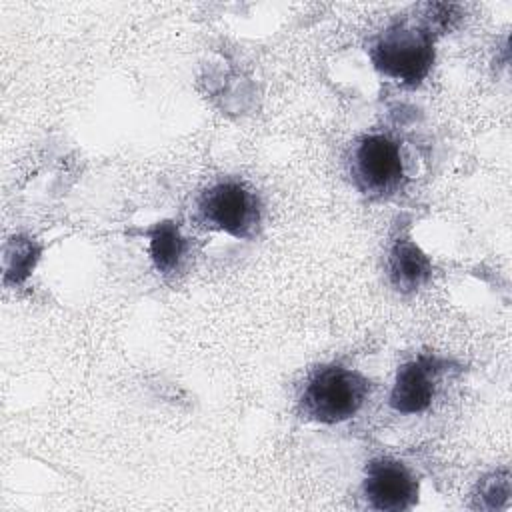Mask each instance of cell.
<instances>
[{"instance_id":"cell-1","label":"cell","mask_w":512,"mask_h":512,"mask_svg":"<svg viewBox=\"0 0 512 512\" xmlns=\"http://www.w3.org/2000/svg\"><path fill=\"white\" fill-rule=\"evenodd\" d=\"M370 394V382L358 370L324 364L310 372L298 396L302 418L318 424H340L356 416Z\"/></svg>"},{"instance_id":"cell-2","label":"cell","mask_w":512,"mask_h":512,"mask_svg":"<svg viewBox=\"0 0 512 512\" xmlns=\"http://www.w3.org/2000/svg\"><path fill=\"white\" fill-rule=\"evenodd\" d=\"M372 66L406 86L420 84L434 64V32L428 26L394 22L368 48Z\"/></svg>"},{"instance_id":"cell-3","label":"cell","mask_w":512,"mask_h":512,"mask_svg":"<svg viewBox=\"0 0 512 512\" xmlns=\"http://www.w3.org/2000/svg\"><path fill=\"white\" fill-rule=\"evenodd\" d=\"M198 220L238 240H252L262 226V202L242 180H218L200 192L196 200Z\"/></svg>"},{"instance_id":"cell-4","label":"cell","mask_w":512,"mask_h":512,"mask_svg":"<svg viewBox=\"0 0 512 512\" xmlns=\"http://www.w3.org/2000/svg\"><path fill=\"white\" fill-rule=\"evenodd\" d=\"M348 170L354 186L368 198L384 200L406 184V168L400 144L382 132L364 134L350 150Z\"/></svg>"},{"instance_id":"cell-5","label":"cell","mask_w":512,"mask_h":512,"mask_svg":"<svg viewBox=\"0 0 512 512\" xmlns=\"http://www.w3.org/2000/svg\"><path fill=\"white\" fill-rule=\"evenodd\" d=\"M362 494L374 510H410L418 502V478L404 462L390 456H378L366 466Z\"/></svg>"},{"instance_id":"cell-6","label":"cell","mask_w":512,"mask_h":512,"mask_svg":"<svg viewBox=\"0 0 512 512\" xmlns=\"http://www.w3.org/2000/svg\"><path fill=\"white\" fill-rule=\"evenodd\" d=\"M448 370V360L436 354H420L404 362L394 378L390 390V406L398 414H422L426 412L438 392L440 380Z\"/></svg>"},{"instance_id":"cell-7","label":"cell","mask_w":512,"mask_h":512,"mask_svg":"<svg viewBox=\"0 0 512 512\" xmlns=\"http://www.w3.org/2000/svg\"><path fill=\"white\" fill-rule=\"evenodd\" d=\"M388 278L398 292H416L432 274L430 258L408 236H398L388 250Z\"/></svg>"},{"instance_id":"cell-8","label":"cell","mask_w":512,"mask_h":512,"mask_svg":"<svg viewBox=\"0 0 512 512\" xmlns=\"http://www.w3.org/2000/svg\"><path fill=\"white\" fill-rule=\"evenodd\" d=\"M148 252L160 274H176L188 252V242L174 220L156 222L148 230Z\"/></svg>"},{"instance_id":"cell-9","label":"cell","mask_w":512,"mask_h":512,"mask_svg":"<svg viewBox=\"0 0 512 512\" xmlns=\"http://www.w3.org/2000/svg\"><path fill=\"white\" fill-rule=\"evenodd\" d=\"M12 246H14V254L8 256L6 280L12 278L14 282H22L32 272L40 256V248L32 240H22V238L12 242Z\"/></svg>"}]
</instances>
